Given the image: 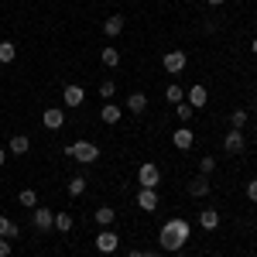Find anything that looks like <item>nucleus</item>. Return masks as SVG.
<instances>
[{
    "mask_svg": "<svg viewBox=\"0 0 257 257\" xmlns=\"http://www.w3.org/2000/svg\"><path fill=\"white\" fill-rule=\"evenodd\" d=\"M18 202L24 206V209H35V206H38V192H35V189H21Z\"/></svg>",
    "mask_w": 257,
    "mask_h": 257,
    "instance_id": "obj_21",
    "label": "nucleus"
},
{
    "mask_svg": "<svg viewBox=\"0 0 257 257\" xmlns=\"http://www.w3.org/2000/svg\"><path fill=\"white\" fill-rule=\"evenodd\" d=\"M138 209L155 213L158 209V189H138Z\"/></svg>",
    "mask_w": 257,
    "mask_h": 257,
    "instance_id": "obj_7",
    "label": "nucleus"
},
{
    "mask_svg": "<svg viewBox=\"0 0 257 257\" xmlns=\"http://www.w3.org/2000/svg\"><path fill=\"white\" fill-rule=\"evenodd\" d=\"M165 72H182V69H185V52H182V48H172V52H165Z\"/></svg>",
    "mask_w": 257,
    "mask_h": 257,
    "instance_id": "obj_6",
    "label": "nucleus"
},
{
    "mask_svg": "<svg viewBox=\"0 0 257 257\" xmlns=\"http://www.w3.org/2000/svg\"><path fill=\"white\" fill-rule=\"evenodd\" d=\"M113 93H117V86H113V79L99 82V96H103V99H113Z\"/></svg>",
    "mask_w": 257,
    "mask_h": 257,
    "instance_id": "obj_28",
    "label": "nucleus"
},
{
    "mask_svg": "<svg viewBox=\"0 0 257 257\" xmlns=\"http://www.w3.org/2000/svg\"><path fill=\"white\" fill-rule=\"evenodd\" d=\"M86 185H89V182H86L82 175H76L72 182H69V196H72V199H79L82 192H86Z\"/></svg>",
    "mask_w": 257,
    "mask_h": 257,
    "instance_id": "obj_25",
    "label": "nucleus"
},
{
    "mask_svg": "<svg viewBox=\"0 0 257 257\" xmlns=\"http://www.w3.org/2000/svg\"><path fill=\"white\" fill-rule=\"evenodd\" d=\"M247 199L257 202V178H254V182H247Z\"/></svg>",
    "mask_w": 257,
    "mask_h": 257,
    "instance_id": "obj_31",
    "label": "nucleus"
},
{
    "mask_svg": "<svg viewBox=\"0 0 257 257\" xmlns=\"http://www.w3.org/2000/svg\"><path fill=\"white\" fill-rule=\"evenodd\" d=\"M189 237H192V226H189L182 216H172V219H165V226H161V233H158V243H161V250L175 254V250L185 247Z\"/></svg>",
    "mask_w": 257,
    "mask_h": 257,
    "instance_id": "obj_1",
    "label": "nucleus"
},
{
    "mask_svg": "<svg viewBox=\"0 0 257 257\" xmlns=\"http://www.w3.org/2000/svg\"><path fill=\"white\" fill-rule=\"evenodd\" d=\"M230 123H233V131L247 127V110H233V113H230Z\"/></svg>",
    "mask_w": 257,
    "mask_h": 257,
    "instance_id": "obj_27",
    "label": "nucleus"
},
{
    "mask_svg": "<svg viewBox=\"0 0 257 257\" xmlns=\"http://www.w3.org/2000/svg\"><path fill=\"white\" fill-rule=\"evenodd\" d=\"M117 247H120V237L110 230V226H103V230H99V237H96V250H99V254H113Z\"/></svg>",
    "mask_w": 257,
    "mask_h": 257,
    "instance_id": "obj_5",
    "label": "nucleus"
},
{
    "mask_svg": "<svg viewBox=\"0 0 257 257\" xmlns=\"http://www.w3.org/2000/svg\"><path fill=\"white\" fill-rule=\"evenodd\" d=\"M99 59H103L106 69H117V65H120V52H117V48H103V52H99Z\"/></svg>",
    "mask_w": 257,
    "mask_h": 257,
    "instance_id": "obj_22",
    "label": "nucleus"
},
{
    "mask_svg": "<svg viewBox=\"0 0 257 257\" xmlns=\"http://www.w3.org/2000/svg\"><path fill=\"white\" fill-rule=\"evenodd\" d=\"M41 123H45L48 131H59V127H65V113H62L59 106H48V110L41 113Z\"/></svg>",
    "mask_w": 257,
    "mask_h": 257,
    "instance_id": "obj_8",
    "label": "nucleus"
},
{
    "mask_svg": "<svg viewBox=\"0 0 257 257\" xmlns=\"http://www.w3.org/2000/svg\"><path fill=\"white\" fill-rule=\"evenodd\" d=\"M72 226H76L72 213H55V230H59V233H69Z\"/></svg>",
    "mask_w": 257,
    "mask_h": 257,
    "instance_id": "obj_20",
    "label": "nucleus"
},
{
    "mask_svg": "<svg viewBox=\"0 0 257 257\" xmlns=\"http://www.w3.org/2000/svg\"><path fill=\"white\" fill-rule=\"evenodd\" d=\"M31 223H35V230H52L55 226V209H45V206H35L31 209Z\"/></svg>",
    "mask_w": 257,
    "mask_h": 257,
    "instance_id": "obj_4",
    "label": "nucleus"
},
{
    "mask_svg": "<svg viewBox=\"0 0 257 257\" xmlns=\"http://www.w3.org/2000/svg\"><path fill=\"white\" fill-rule=\"evenodd\" d=\"M206 4H209V7H223L226 0H206Z\"/></svg>",
    "mask_w": 257,
    "mask_h": 257,
    "instance_id": "obj_34",
    "label": "nucleus"
},
{
    "mask_svg": "<svg viewBox=\"0 0 257 257\" xmlns=\"http://www.w3.org/2000/svg\"><path fill=\"white\" fill-rule=\"evenodd\" d=\"M189 196H196V199L209 196V178H206V175H196L192 182H189Z\"/></svg>",
    "mask_w": 257,
    "mask_h": 257,
    "instance_id": "obj_15",
    "label": "nucleus"
},
{
    "mask_svg": "<svg viewBox=\"0 0 257 257\" xmlns=\"http://www.w3.org/2000/svg\"><path fill=\"white\" fill-rule=\"evenodd\" d=\"M185 99H189V106H192V110H199V106H206L209 93H206V86H192V89L185 93Z\"/></svg>",
    "mask_w": 257,
    "mask_h": 257,
    "instance_id": "obj_14",
    "label": "nucleus"
},
{
    "mask_svg": "<svg viewBox=\"0 0 257 257\" xmlns=\"http://www.w3.org/2000/svg\"><path fill=\"white\" fill-rule=\"evenodd\" d=\"M65 155L82 161V165H93V161L99 158V148L93 144V141H79V144H65Z\"/></svg>",
    "mask_w": 257,
    "mask_h": 257,
    "instance_id": "obj_2",
    "label": "nucleus"
},
{
    "mask_svg": "<svg viewBox=\"0 0 257 257\" xmlns=\"http://www.w3.org/2000/svg\"><path fill=\"white\" fill-rule=\"evenodd\" d=\"M223 148H226V155H240L243 151V131H230L226 141H223Z\"/></svg>",
    "mask_w": 257,
    "mask_h": 257,
    "instance_id": "obj_12",
    "label": "nucleus"
},
{
    "mask_svg": "<svg viewBox=\"0 0 257 257\" xmlns=\"http://www.w3.org/2000/svg\"><path fill=\"white\" fill-rule=\"evenodd\" d=\"M120 31H123V18H120V14H113V18L103 21V35H106V38H117Z\"/></svg>",
    "mask_w": 257,
    "mask_h": 257,
    "instance_id": "obj_16",
    "label": "nucleus"
},
{
    "mask_svg": "<svg viewBox=\"0 0 257 257\" xmlns=\"http://www.w3.org/2000/svg\"><path fill=\"white\" fill-rule=\"evenodd\" d=\"M120 117H123V110H120L117 103H103V106H99V120H103L106 127H113V123H120Z\"/></svg>",
    "mask_w": 257,
    "mask_h": 257,
    "instance_id": "obj_9",
    "label": "nucleus"
},
{
    "mask_svg": "<svg viewBox=\"0 0 257 257\" xmlns=\"http://www.w3.org/2000/svg\"><path fill=\"white\" fill-rule=\"evenodd\" d=\"M254 134H257V123H254Z\"/></svg>",
    "mask_w": 257,
    "mask_h": 257,
    "instance_id": "obj_38",
    "label": "nucleus"
},
{
    "mask_svg": "<svg viewBox=\"0 0 257 257\" xmlns=\"http://www.w3.org/2000/svg\"><path fill=\"white\" fill-rule=\"evenodd\" d=\"M82 99H86L82 86H65V93H62V103L65 106H82Z\"/></svg>",
    "mask_w": 257,
    "mask_h": 257,
    "instance_id": "obj_13",
    "label": "nucleus"
},
{
    "mask_svg": "<svg viewBox=\"0 0 257 257\" xmlns=\"http://www.w3.org/2000/svg\"><path fill=\"white\" fill-rule=\"evenodd\" d=\"M175 113H178V120H192V106H189V103H178Z\"/></svg>",
    "mask_w": 257,
    "mask_h": 257,
    "instance_id": "obj_30",
    "label": "nucleus"
},
{
    "mask_svg": "<svg viewBox=\"0 0 257 257\" xmlns=\"http://www.w3.org/2000/svg\"><path fill=\"white\" fill-rule=\"evenodd\" d=\"M113 219H117V213H113L110 206H99L96 209V223L99 226H113Z\"/></svg>",
    "mask_w": 257,
    "mask_h": 257,
    "instance_id": "obj_23",
    "label": "nucleus"
},
{
    "mask_svg": "<svg viewBox=\"0 0 257 257\" xmlns=\"http://www.w3.org/2000/svg\"><path fill=\"white\" fill-rule=\"evenodd\" d=\"M4 161H7V151H4V148H0V165H4Z\"/></svg>",
    "mask_w": 257,
    "mask_h": 257,
    "instance_id": "obj_35",
    "label": "nucleus"
},
{
    "mask_svg": "<svg viewBox=\"0 0 257 257\" xmlns=\"http://www.w3.org/2000/svg\"><path fill=\"white\" fill-rule=\"evenodd\" d=\"M18 59V45L14 41H0V62H14Z\"/></svg>",
    "mask_w": 257,
    "mask_h": 257,
    "instance_id": "obj_24",
    "label": "nucleus"
},
{
    "mask_svg": "<svg viewBox=\"0 0 257 257\" xmlns=\"http://www.w3.org/2000/svg\"><path fill=\"white\" fill-rule=\"evenodd\" d=\"M192 141H196V134H192L189 127H182V131H175V134H172V144H175L178 151H189V148H192Z\"/></svg>",
    "mask_w": 257,
    "mask_h": 257,
    "instance_id": "obj_11",
    "label": "nucleus"
},
{
    "mask_svg": "<svg viewBox=\"0 0 257 257\" xmlns=\"http://www.w3.org/2000/svg\"><path fill=\"white\" fill-rule=\"evenodd\" d=\"M213 168H216V158H213V155H206V158H199V172H202V175H209Z\"/></svg>",
    "mask_w": 257,
    "mask_h": 257,
    "instance_id": "obj_29",
    "label": "nucleus"
},
{
    "mask_svg": "<svg viewBox=\"0 0 257 257\" xmlns=\"http://www.w3.org/2000/svg\"><path fill=\"white\" fill-rule=\"evenodd\" d=\"M127 110H131V113H144V110H148V96H144V93H131V96H127Z\"/></svg>",
    "mask_w": 257,
    "mask_h": 257,
    "instance_id": "obj_17",
    "label": "nucleus"
},
{
    "mask_svg": "<svg viewBox=\"0 0 257 257\" xmlns=\"http://www.w3.org/2000/svg\"><path fill=\"white\" fill-rule=\"evenodd\" d=\"M138 185L141 189H158L161 185V168L155 165V161H144L138 168Z\"/></svg>",
    "mask_w": 257,
    "mask_h": 257,
    "instance_id": "obj_3",
    "label": "nucleus"
},
{
    "mask_svg": "<svg viewBox=\"0 0 257 257\" xmlns=\"http://www.w3.org/2000/svg\"><path fill=\"white\" fill-rule=\"evenodd\" d=\"M127 257H148V250H138V247H134V250H131Z\"/></svg>",
    "mask_w": 257,
    "mask_h": 257,
    "instance_id": "obj_33",
    "label": "nucleus"
},
{
    "mask_svg": "<svg viewBox=\"0 0 257 257\" xmlns=\"http://www.w3.org/2000/svg\"><path fill=\"white\" fill-rule=\"evenodd\" d=\"M28 148H31V138L28 134H14L11 138V155H28Z\"/></svg>",
    "mask_w": 257,
    "mask_h": 257,
    "instance_id": "obj_18",
    "label": "nucleus"
},
{
    "mask_svg": "<svg viewBox=\"0 0 257 257\" xmlns=\"http://www.w3.org/2000/svg\"><path fill=\"white\" fill-rule=\"evenodd\" d=\"M165 96H168V103H182V99H185V93H182V86H175V82H172V86L165 89Z\"/></svg>",
    "mask_w": 257,
    "mask_h": 257,
    "instance_id": "obj_26",
    "label": "nucleus"
},
{
    "mask_svg": "<svg viewBox=\"0 0 257 257\" xmlns=\"http://www.w3.org/2000/svg\"><path fill=\"white\" fill-rule=\"evenodd\" d=\"M18 233H21V230H18V223H14V219L0 216V237H4V240H14Z\"/></svg>",
    "mask_w": 257,
    "mask_h": 257,
    "instance_id": "obj_19",
    "label": "nucleus"
},
{
    "mask_svg": "<svg viewBox=\"0 0 257 257\" xmlns=\"http://www.w3.org/2000/svg\"><path fill=\"white\" fill-rule=\"evenodd\" d=\"M0 257H11V240L0 237Z\"/></svg>",
    "mask_w": 257,
    "mask_h": 257,
    "instance_id": "obj_32",
    "label": "nucleus"
},
{
    "mask_svg": "<svg viewBox=\"0 0 257 257\" xmlns=\"http://www.w3.org/2000/svg\"><path fill=\"white\" fill-rule=\"evenodd\" d=\"M250 52H254V55H257V38H254V41H250Z\"/></svg>",
    "mask_w": 257,
    "mask_h": 257,
    "instance_id": "obj_36",
    "label": "nucleus"
},
{
    "mask_svg": "<svg viewBox=\"0 0 257 257\" xmlns=\"http://www.w3.org/2000/svg\"><path fill=\"white\" fill-rule=\"evenodd\" d=\"M148 257H161V254H155V250H151V254H148Z\"/></svg>",
    "mask_w": 257,
    "mask_h": 257,
    "instance_id": "obj_37",
    "label": "nucleus"
},
{
    "mask_svg": "<svg viewBox=\"0 0 257 257\" xmlns=\"http://www.w3.org/2000/svg\"><path fill=\"white\" fill-rule=\"evenodd\" d=\"M199 226H202V230H216V226H219V209L206 206V209L199 213Z\"/></svg>",
    "mask_w": 257,
    "mask_h": 257,
    "instance_id": "obj_10",
    "label": "nucleus"
},
{
    "mask_svg": "<svg viewBox=\"0 0 257 257\" xmlns=\"http://www.w3.org/2000/svg\"><path fill=\"white\" fill-rule=\"evenodd\" d=\"M254 103H257V96H254Z\"/></svg>",
    "mask_w": 257,
    "mask_h": 257,
    "instance_id": "obj_39",
    "label": "nucleus"
}]
</instances>
